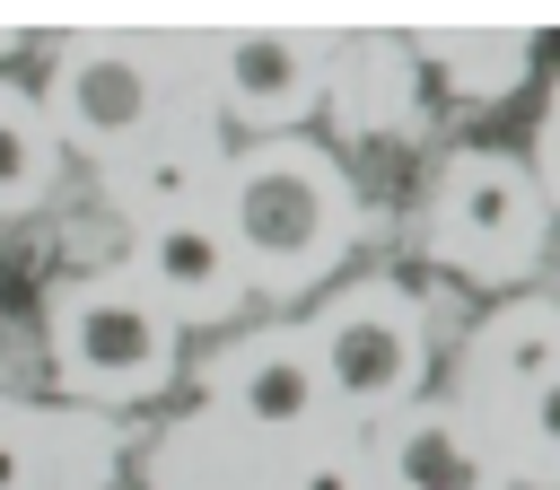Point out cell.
Instances as JSON below:
<instances>
[{
	"mask_svg": "<svg viewBox=\"0 0 560 490\" xmlns=\"http://www.w3.org/2000/svg\"><path fill=\"white\" fill-rule=\"evenodd\" d=\"M332 228H341V192H332V166L315 149L262 140L228 166V245L271 289H298L332 254Z\"/></svg>",
	"mask_w": 560,
	"mask_h": 490,
	"instance_id": "cell-1",
	"label": "cell"
},
{
	"mask_svg": "<svg viewBox=\"0 0 560 490\" xmlns=\"http://www.w3.org/2000/svg\"><path fill=\"white\" fill-rule=\"evenodd\" d=\"M52 359L79 394H158L175 368V315L131 280H79L52 289Z\"/></svg>",
	"mask_w": 560,
	"mask_h": 490,
	"instance_id": "cell-2",
	"label": "cell"
},
{
	"mask_svg": "<svg viewBox=\"0 0 560 490\" xmlns=\"http://www.w3.org/2000/svg\"><path fill=\"white\" fill-rule=\"evenodd\" d=\"M315 376H324V394H341L359 411L411 394V376H420V324H411V306L394 289H350L315 324Z\"/></svg>",
	"mask_w": 560,
	"mask_h": 490,
	"instance_id": "cell-3",
	"label": "cell"
},
{
	"mask_svg": "<svg viewBox=\"0 0 560 490\" xmlns=\"http://www.w3.org/2000/svg\"><path fill=\"white\" fill-rule=\"evenodd\" d=\"M525 236H534V184L516 158H455L446 166V192H438V245L472 271H508L525 262Z\"/></svg>",
	"mask_w": 560,
	"mask_h": 490,
	"instance_id": "cell-4",
	"label": "cell"
},
{
	"mask_svg": "<svg viewBox=\"0 0 560 490\" xmlns=\"http://www.w3.org/2000/svg\"><path fill=\"white\" fill-rule=\"evenodd\" d=\"M52 114H61L70 140H96V149H105V140L149 131L158 79H149V61L122 52V44H79V52H61V70H52Z\"/></svg>",
	"mask_w": 560,
	"mask_h": 490,
	"instance_id": "cell-5",
	"label": "cell"
},
{
	"mask_svg": "<svg viewBox=\"0 0 560 490\" xmlns=\"http://www.w3.org/2000/svg\"><path fill=\"white\" fill-rule=\"evenodd\" d=\"M149 280H158V298H175V306H236V289H245V271H236V245L201 219V210H175V219H158L149 228Z\"/></svg>",
	"mask_w": 560,
	"mask_h": 490,
	"instance_id": "cell-6",
	"label": "cell"
},
{
	"mask_svg": "<svg viewBox=\"0 0 560 490\" xmlns=\"http://www.w3.org/2000/svg\"><path fill=\"white\" fill-rule=\"evenodd\" d=\"M228 402H236V420H254V429H298L315 402H324V376H315V350L306 341H280V332H262V341H245L236 359H228Z\"/></svg>",
	"mask_w": 560,
	"mask_h": 490,
	"instance_id": "cell-7",
	"label": "cell"
},
{
	"mask_svg": "<svg viewBox=\"0 0 560 490\" xmlns=\"http://www.w3.org/2000/svg\"><path fill=\"white\" fill-rule=\"evenodd\" d=\"M219 70H228L236 114H254V122H289V114H306L315 44H306V35H228Z\"/></svg>",
	"mask_w": 560,
	"mask_h": 490,
	"instance_id": "cell-8",
	"label": "cell"
},
{
	"mask_svg": "<svg viewBox=\"0 0 560 490\" xmlns=\"http://www.w3.org/2000/svg\"><path fill=\"white\" fill-rule=\"evenodd\" d=\"M385 464H394V490H499V472L446 411H402L385 438Z\"/></svg>",
	"mask_w": 560,
	"mask_h": 490,
	"instance_id": "cell-9",
	"label": "cell"
},
{
	"mask_svg": "<svg viewBox=\"0 0 560 490\" xmlns=\"http://www.w3.org/2000/svg\"><path fill=\"white\" fill-rule=\"evenodd\" d=\"M551 368H560V315H551V306L499 315V376H508V385H534V376H551Z\"/></svg>",
	"mask_w": 560,
	"mask_h": 490,
	"instance_id": "cell-10",
	"label": "cell"
},
{
	"mask_svg": "<svg viewBox=\"0 0 560 490\" xmlns=\"http://www.w3.org/2000/svg\"><path fill=\"white\" fill-rule=\"evenodd\" d=\"M35 192H44V131L0 96V210H18Z\"/></svg>",
	"mask_w": 560,
	"mask_h": 490,
	"instance_id": "cell-11",
	"label": "cell"
},
{
	"mask_svg": "<svg viewBox=\"0 0 560 490\" xmlns=\"http://www.w3.org/2000/svg\"><path fill=\"white\" fill-rule=\"evenodd\" d=\"M525 394H534V402H525V438H534L542 472H560V368H551V376H534Z\"/></svg>",
	"mask_w": 560,
	"mask_h": 490,
	"instance_id": "cell-12",
	"label": "cell"
},
{
	"mask_svg": "<svg viewBox=\"0 0 560 490\" xmlns=\"http://www.w3.org/2000/svg\"><path fill=\"white\" fill-rule=\"evenodd\" d=\"M0 490H26V438L0 420Z\"/></svg>",
	"mask_w": 560,
	"mask_h": 490,
	"instance_id": "cell-13",
	"label": "cell"
}]
</instances>
